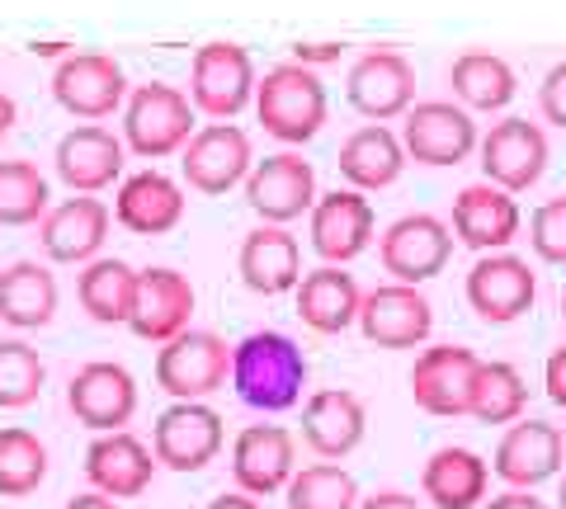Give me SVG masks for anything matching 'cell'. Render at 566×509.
Listing matches in <instances>:
<instances>
[{"instance_id": "6da1fadb", "label": "cell", "mask_w": 566, "mask_h": 509, "mask_svg": "<svg viewBox=\"0 0 566 509\" xmlns=\"http://www.w3.org/2000/svg\"><path fill=\"white\" fill-rule=\"evenodd\" d=\"M232 388L251 411H293L307 388V354L283 330H251L232 344Z\"/></svg>"}, {"instance_id": "7a4b0ae2", "label": "cell", "mask_w": 566, "mask_h": 509, "mask_svg": "<svg viewBox=\"0 0 566 509\" xmlns=\"http://www.w3.org/2000/svg\"><path fill=\"white\" fill-rule=\"evenodd\" d=\"M255 109L264 132L279 137V142H312L326 123V85L322 76L303 62H283L274 72H264L260 91H255Z\"/></svg>"}, {"instance_id": "3957f363", "label": "cell", "mask_w": 566, "mask_h": 509, "mask_svg": "<svg viewBox=\"0 0 566 509\" xmlns=\"http://www.w3.org/2000/svg\"><path fill=\"white\" fill-rule=\"evenodd\" d=\"M232 378V344L212 330H185L156 354V388L175 401H203Z\"/></svg>"}, {"instance_id": "277c9868", "label": "cell", "mask_w": 566, "mask_h": 509, "mask_svg": "<svg viewBox=\"0 0 566 509\" xmlns=\"http://www.w3.org/2000/svg\"><path fill=\"white\" fill-rule=\"evenodd\" d=\"M193 132V99L180 95L175 85H137L128 99V114H123V137L137 156H170L189 147Z\"/></svg>"}, {"instance_id": "5b68a950", "label": "cell", "mask_w": 566, "mask_h": 509, "mask_svg": "<svg viewBox=\"0 0 566 509\" xmlns=\"http://www.w3.org/2000/svg\"><path fill=\"white\" fill-rule=\"evenodd\" d=\"M255 91L260 85H255V66H251V52L245 47L208 43L193 52V66H189L193 109H203L208 118H237Z\"/></svg>"}, {"instance_id": "8992f818", "label": "cell", "mask_w": 566, "mask_h": 509, "mask_svg": "<svg viewBox=\"0 0 566 509\" xmlns=\"http://www.w3.org/2000/svg\"><path fill=\"white\" fill-rule=\"evenodd\" d=\"M482 359L463 344H430L411 368V396L424 415H472Z\"/></svg>"}, {"instance_id": "52a82bcc", "label": "cell", "mask_w": 566, "mask_h": 509, "mask_svg": "<svg viewBox=\"0 0 566 509\" xmlns=\"http://www.w3.org/2000/svg\"><path fill=\"white\" fill-rule=\"evenodd\" d=\"M378 255H382V269L392 274V284L420 288L424 278H434L449 265L453 232H449V222H439L430 213H406L382 232Z\"/></svg>"}, {"instance_id": "ba28073f", "label": "cell", "mask_w": 566, "mask_h": 509, "mask_svg": "<svg viewBox=\"0 0 566 509\" xmlns=\"http://www.w3.org/2000/svg\"><path fill=\"white\" fill-rule=\"evenodd\" d=\"M151 453L170 471H203L222 453V415L203 401H175L156 420Z\"/></svg>"}, {"instance_id": "9c48e42d", "label": "cell", "mask_w": 566, "mask_h": 509, "mask_svg": "<svg viewBox=\"0 0 566 509\" xmlns=\"http://www.w3.org/2000/svg\"><path fill=\"white\" fill-rule=\"evenodd\" d=\"M538 297V278L528 269V259L510 255V251H495L482 255L476 265L468 269V303L472 311L482 316L486 326H510L534 307Z\"/></svg>"}, {"instance_id": "30bf717a", "label": "cell", "mask_w": 566, "mask_h": 509, "mask_svg": "<svg viewBox=\"0 0 566 509\" xmlns=\"http://www.w3.org/2000/svg\"><path fill=\"white\" fill-rule=\"evenodd\" d=\"M66 411L95 434H118L137 411V382L123 363H85L66 382Z\"/></svg>"}, {"instance_id": "8fae6325", "label": "cell", "mask_w": 566, "mask_h": 509, "mask_svg": "<svg viewBox=\"0 0 566 509\" xmlns=\"http://www.w3.org/2000/svg\"><path fill=\"white\" fill-rule=\"evenodd\" d=\"M245 203L251 213L264 218V226H283L316 208V170L293 151L264 156L245 180Z\"/></svg>"}, {"instance_id": "7c38bea8", "label": "cell", "mask_w": 566, "mask_h": 509, "mask_svg": "<svg viewBox=\"0 0 566 509\" xmlns=\"http://www.w3.org/2000/svg\"><path fill=\"white\" fill-rule=\"evenodd\" d=\"M359 330L378 349H416L430 340L434 307H430V297L411 284H382L374 293H364Z\"/></svg>"}, {"instance_id": "4fadbf2b", "label": "cell", "mask_w": 566, "mask_h": 509, "mask_svg": "<svg viewBox=\"0 0 566 509\" xmlns=\"http://www.w3.org/2000/svg\"><path fill=\"white\" fill-rule=\"evenodd\" d=\"M547 166V137L538 123L528 118H505L482 137V170L486 184L505 189V194H524L543 180Z\"/></svg>"}, {"instance_id": "5bb4252c", "label": "cell", "mask_w": 566, "mask_h": 509, "mask_svg": "<svg viewBox=\"0 0 566 509\" xmlns=\"http://www.w3.org/2000/svg\"><path fill=\"white\" fill-rule=\"evenodd\" d=\"M566 463V434L547 420H515L495 444V477L510 490H534L538 481L557 477Z\"/></svg>"}, {"instance_id": "9a60e30c", "label": "cell", "mask_w": 566, "mask_h": 509, "mask_svg": "<svg viewBox=\"0 0 566 509\" xmlns=\"http://www.w3.org/2000/svg\"><path fill=\"white\" fill-rule=\"evenodd\" d=\"M401 147L411 151L420 166H458V161H468L476 147V123L463 104L424 99L406 114Z\"/></svg>"}, {"instance_id": "2e32d148", "label": "cell", "mask_w": 566, "mask_h": 509, "mask_svg": "<svg viewBox=\"0 0 566 509\" xmlns=\"http://www.w3.org/2000/svg\"><path fill=\"white\" fill-rule=\"evenodd\" d=\"M180 170L199 194H227L232 184L251 180V137L237 123H208L203 132L189 137Z\"/></svg>"}, {"instance_id": "e0dca14e", "label": "cell", "mask_w": 566, "mask_h": 509, "mask_svg": "<svg viewBox=\"0 0 566 509\" xmlns=\"http://www.w3.org/2000/svg\"><path fill=\"white\" fill-rule=\"evenodd\" d=\"M232 477L245 496H274L297 477V444L283 425H245L232 444Z\"/></svg>"}, {"instance_id": "ac0fdd59", "label": "cell", "mask_w": 566, "mask_h": 509, "mask_svg": "<svg viewBox=\"0 0 566 509\" xmlns=\"http://www.w3.org/2000/svg\"><path fill=\"white\" fill-rule=\"evenodd\" d=\"M52 95L76 118H109L123 104V95H128V76H123V66L114 57H104V52H76V57H66L57 66Z\"/></svg>"}, {"instance_id": "d6986e66", "label": "cell", "mask_w": 566, "mask_h": 509, "mask_svg": "<svg viewBox=\"0 0 566 509\" xmlns=\"http://www.w3.org/2000/svg\"><path fill=\"white\" fill-rule=\"evenodd\" d=\"M345 95L364 118H374V123L397 118V114L411 109V99H416V72H411V62L392 47L364 52L349 72Z\"/></svg>"}, {"instance_id": "ffe728a7", "label": "cell", "mask_w": 566, "mask_h": 509, "mask_svg": "<svg viewBox=\"0 0 566 509\" xmlns=\"http://www.w3.org/2000/svg\"><path fill=\"white\" fill-rule=\"evenodd\" d=\"M374 203H368L359 189H335L322 194L312 208V251L326 259V265H345V259L364 255L368 241H374Z\"/></svg>"}, {"instance_id": "44dd1931", "label": "cell", "mask_w": 566, "mask_h": 509, "mask_svg": "<svg viewBox=\"0 0 566 509\" xmlns=\"http://www.w3.org/2000/svg\"><path fill=\"white\" fill-rule=\"evenodd\" d=\"M156 467H161L156 463V453L128 430L99 434L91 444V453H85V477H91V486L99 490V496H109V500L142 496V490L151 486Z\"/></svg>"}, {"instance_id": "7402d4cb", "label": "cell", "mask_w": 566, "mask_h": 509, "mask_svg": "<svg viewBox=\"0 0 566 509\" xmlns=\"http://www.w3.org/2000/svg\"><path fill=\"white\" fill-rule=\"evenodd\" d=\"M193 316V284L180 269H142L137 284V307H133V336L151 344H170L175 336L189 330Z\"/></svg>"}, {"instance_id": "603a6c76", "label": "cell", "mask_w": 566, "mask_h": 509, "mask_svg": "<svg viewBox=\"0 0 566 509\" xmlns=\"http://www.w3.org/2000/svg\"><path fill=\"white\" fill-rule=\"evenodd\" d=\"M364 430H368V411L364 401L345 392V388H326V392H312L307 406H303V444L316 453V458H349L354 448L364 444Z\"/></svg>"}, {"instance_id": "cb8c5ba5", "label": "cell", "mask_w": 566, "mask_h": 509, "mask_svg": "<svg viewBox=\"0 0 566 509\" xmlns=\"http://www.w3.org/2000/svg\"><path fill=\"white\" fill-rule=\"evenodd\" d=\"M104 236H109V208H104L99 199H91V194L57 203L39 222L43 255L57 259V265H85V259H95Z\"/></svg>"}, {"instance_id": "d4e9b609", "label": "cell", "mask_w": 566, "mask_h": 509, "mask_svg": "<svg viewBox=\"0 0 566 509\" xmlns=\"http://www.w3.org/2000/svg\"><path fill=\"white\" fill-rule=\"evenodd\" d=\"M453 232L468 251L495 255L520 236V203L495 184H468L453 199Z\"/></svg>"}, {"instance_id": "484cf974", "label": "cell", "mask_w": 566, "mask_h": 509, "mask_svg": "<svg viewBox=\"0 0 566 509\" xmlns=\"http://www.w3.org/2000/svg\"><path fill=\"white\" fill-rule=\"evenodd\" d=\"M237 269H241V284L260 297H279L289 288L297 293V284H303V245L283 226H255L241 241Z\"/></svg>"}, {"instance_id": "4316f807", "label": "cell", "mask_w": 566, "mask_h": 509, "mask_svg": "<svg viewBox=\"0 0 566 509\" xmlns=\"http://www.w3.org/2000/svg\"><path fill=\"white\" fill-rule=\"evenodd\" d=\"M57 174L76 189V194H95V189L114 184L118 170H123V142L99 128V123H85V128H71L62 142H57Z\"/></svg>"}, {"instance_id": "83f0119b", "label": "cell", "mask_w": 566, "mask_h": 509, "mask_svg": "<svg viewBox=\"0 0 566 509\" xmlns=\"http://www.w3.org/2000/svg\"><path fill=\"white\" fill-rule=\"evenodd\" d=\"M359 307H364V293L354 284V274H345L340 265H322L303 274V284H297V316L322 330V336H340L359 321Z\"/></svg>"}, {"instance_id": "f1b7e54d", "label": "cell", "mask_w": 566, "mask_h": 509, "mask_svg": "<svg viewBox=\"0 0 566 509\" xmlns=\"http://www.w3.org/2000/svg\"><path fill=\"white\" fill-rule=\"evenodd\" d=\"M486 486H491V467L482 453L472 448H439L430 463L420 471V490L434 509H472L486 500Z\"/></svg>"}, {"instance_id": "f546056e", "label": "cell", "mask_w": 566, "mask_h": 509, "mask_svg": "<svg viewBox=\"0 0 566 509\" xmlns=\"http://www.w3.org/2000/svg\"><path fill=\"white\" fill-rule=\"evenodd\" d=\"M114 218H118V226H128L137 236H161L185 218V194L161 170H142L133 180H123Z\"/></svg>"}, {"instance_id": "4dcf8cb0", "label": "cell", "mask_w": 566, "mask_h": 509, "mask_svg": "<svg viewBox=\"0 0 566 509\" xmlns=\"http://www.w3.org/2000/svg\"><path fill=\"white\" fill-rule=\"evenodd\" d=\"M137 284H142V274L128 265V259H91L85 274L76 278V297H81V307L91 321L123 326V321H133Z\"/></svg>"}, {"instance_id": "1f68e13d", "label": "cell", "mask_w": 566, "mask_h": 509, "mask_svg": "<svg viewBox=\"0 0 566 509\" xmlns=\"http://www.w3.org/2000/svg\"><path fill=\"white\" fill-rule=\"evenodd\" d=\"M57 316V278L33 259H20L0 274V321L14 330H39Z\"/></svg>"}, {"instance_id": "d6a6232c", "label": "cell", "mask_w": 566, "mask_h": 509, "mask_svg": "<svg viewBox=\"0 0 566 509\" xmlns=\"http://www.w3.org/2000/svg\"><path fill=\"white\" fill-rule=\"evenodd\" d=\"M335 166H340V174L354 189H387L406 166V147L382 128V123H368V128L345 137L340 161Z\"/></svg>"}, {"instance_id": "836d02e7", "label": "cell", "mask_w": 566, "mask_h": 509, "mask_svg": "<svg viewBox=\"0 0 566 509\" xmlns=\"http://www.w3.org/2000/svg\"><path fill=\"white\" fill-rule=\"evenodd\" d=\"M449 85L453 95L468 104V109H505L515 99V72L510 62H501L495 52H463L453 66H449Z\"/></svg>"}, {"instance_id": "e575fe53", "label": "cell", "mask_w": 566, "mask_h": 509, "mask_svg": "<svg viewBox=\"0 0 566 509\" xmlns=\"http://www.w3.org/2000/svg\"><path fill=\"white\" fill-rule=\"evenodd\" d=\"M524 406H528V388H524L520 368L501 363V359L482 363L476 396H472V415L482 420V425H515V420H524Z\"/></svg>"}, {"instance_id": "d590c367", "label": "cell", "mask_w": 566, "mask_h": 509, "mask_svg": "<svg viewBox=\"0 0 566 509\" xmlns=\"http://www.w3.org/2000/svg\"><path fill=\"white\" fill-rule=\"evenodd\" d=\"M48 477V448L29 430H0V496H33Z\"/></svg>"}, {"instance_id": "8d00e7d4", "label": "cell", "mask_w": 566, "mask_h": 509, "mask_svg": "<svg viewBox=\"0 0 566 509\" xmlns=\"http://www.w3.org/2000/svg\"><path fill=\"white\" fill-rule=\"evenodd\" d=\"M48 208V180L33 161H0V226H29L43 222Z\"/></svg>"}, {"instance_id": "74e56055", "label": "cell", "mask_w": 566, "mask_h": 509, "mask_svg": "<svg viewBox=\"0 0 566 509\" xmlns=\"http://www.w3.org/2000/svg\"><path fill=\"white\" fill-rule=\"evenodd\" d=\"M289 509H359V481L340 463H312L289 481Z\"/></svg>"}, {"instance_id": "f35d334b", "label": "cell", "mask_w": 566, "mask_h": 509, "mask_svg": "<svg viewBox=\"0 0 566 509\" xmlns=\"http://www.w3.org/2000/svg\"><path fill=\"white\" fill-rule=\"evenodd\" d=\"M43 382H48V368L39 359V349H29L24 340H0V411L33 406Z\"/></svg>"}, {"instance_id": "ab89813d", "label": "cell", "mask_w": 566, "mask_h": 509, "mask_svg": "<svg viewBox=\"0 0 566 509\" xmlns=\"http://www.w3.org/2000/svg\"><path fill=\"white\" fill-rule=\"evenodd\" d=\"M528 245L547 265H566V199H547L528 222Z\"/></svg>"}, {"instance_id": "60d3db41", "label": "cell", "mask_w": 566, "mask_h": 509, "mask_svg": "<svg viewBox=\"0 0 566 509\" xmlns=\"http://www.w3.org/2000/svg\"><path fill=\"white\" fill-rule=\"evenodd\" d=\"M538 109H543L547 123L566 128V62H557L553 72L543 76V85H538Z\"/></svg>"}, {"instance_id": "b9f144b4", "label": "cell", "mask_w": 566, "mask_h": 509, "mask_svg": "<svg viewBox=\"0 0 566 509\" xmlns=\"http://www.w3.org/2000/svg\"><path fill=\"white\" fill-rule=\"evenodd\" d=\"M543 382H547V396H553V406L566 411V344L553 349V359L543 368Z\"/></svg>"}, {"instance_id": "7bdbcfd3", "label": "cell", "mask_w": 566, "mask_h": 509, "mask_svg": "<svg viewBox=\"0 0 566 509\" xmlns=\"http://www.w3.org/2000/svg\"><path fill=\"white\" fill-rule=\"evenodd\" d=\"M359 509H420L416 496H406V490H378V496L359 500Z\"/></svg>"}, {"instance_id": "ee69618b", "label": "cell", "mask_w": 566, "mask_h": 509, "mask_svg": "<svg viewBox=\"0 0 566 509\" xmlns=\"http://www.w3.org/2000/svg\"><path fill=\"white\" fill-rule=\"evenodd\" d=\"M293 52H297V62H303V66H312V62H335L345 47L340 43H297Z\"/></svg>"}, {"instance_id": "f6af8a7d", "label": "cell", "mask_w": 566, "mask_h": 509, "mask_svg": "<svg viewBox=\"0 0 566 509\" xmlns=\"http://www.w3.org/2000/svg\"><path fill=\"white\" fill-rule=\"evenodd\" d=\"M486 509H547L534 490H505V496H495Z\"/></svg>"}, {"instance_id": "bcb514c9", "label": "cell", "mask_w": 566, "mask_h": 509, "mask_svg": "<svg viewBox=\"0 0 566 509\" xmlns=\"http://www.w3.org/2000/svg\"><path fill=\"white\" fill-rule=\"evenodd\" d=\"M208 509H260V500H255V496H245V490H227V496H218Z\"/></svg>"}, {"instance_id": "7dc6e473", "label": "cell", "mask_w": 566, "mask_h": 509, "mask_svg": "<svg viewBox=\"0 0 566 509\" xmlns=\"http://www.w3.org/2000/svg\"><path fill=\"white\" fill-rule=\"evenodd\" d=\"M62 509H118L109 496H99V490H91V496H76V500H66Z\"/></svg>"}, {"instance_id": "c3c4849f", "label": "cell", "mask_w": 566, "mask_h": 509, "mask_svg": "<svg viewBox=\"0 0 566 509\" xmlns=\"http://www.w3.org/2000/svg\"><path fill=\"white\" fill-rule=\"evenodd\" d=\"M10 128H14V99H10L6 91H0V142L10 137Z\"/></svg>"}, {"instance_id": "681fc988", "label": "cell", "mask_w": 566, "mask_h": 509, "mask_svg": "<svg viewBox=\"0 0 566 509\" xmlns=\"http://www.w3.org/2000/svg\"><path fill=\"white\" fill-rule=\"evenodd\" d=\"M557 509H566V481H562V490H557Z\"/></svg>"}, {"instance_id": "f907efd6", "label": "cell", "mask_w": 566, "mask_h": 509, "mask_svg": "<svg viewBox=\"0 0 566 509\" xmlns=\"http://www.w3.org/2000/svg\"><path fill=\"white\" fill-rule=\"evenodd\" d=\"M562 321H566V293H562Z\"/></svg>"}]
</instances>
